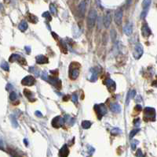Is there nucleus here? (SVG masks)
Listing matches in <instances>:
<instances>
[{"label": "nucleus", "instance_id": "f257e3e1", "mask_svg": "<svg viewBox=\"0 0 157 157\" xmlns=\"http://www.w3.org/2000/svg\"><path fill=\"white\" fill-rule=\"evenodd\" d=\"M144 120L153 122L156 120V110L152 107H145L144 110Z\"/></svg>", "mask_w": 157, "mask_h": 157}, {"label": "nucleus", "instance_id": "f03ea898", "mask_svg": "<svg viewBox=\"0 0 157 157\" xmlns=\"http://www.w3.org/2000/svg\"><path fill=\"white\" fill-rule=\"evenodd\" d=\"M97 11L95 10H90L89 12L88 17H87V26L89 29H92L95 25L96 20H97Z\"/></svg>", "mask_w": 157, "mask_h": 157}, {"label": "nucleus", "instance_id": "7ed1b4c3", "mask_svg": "<svg viewBox=\"0 0 157 157\" xmlns=\"http://www.w3.org/2000/svg\"><path fill=\"white\" fill-rule=\"evenodd\" d=\"M144 50H143V47L141 44H137L135 45L134 50V58L139 59L142 56Z\"/></svg>", "mask_w": 157, "mask_h": 157}, {"label": "nucleus", "instance_id": "20e7f679", "mask_svg": "<svg viewBox=\"0 0 157 157\" xmlns=\"http://www.w3.org/2000/svg\"><path fill=\"white\" fill-rule=\"evenodd\" d=\"M95 110L98 115V118L101 119L103 115H105L107 113V108L105 104H99L95 106Z\"/></svg>", "mask_w": 157, "mask_h": 157}, {"label": "nucleus", "instance_id": "39448f33", "mask_svg": "<svg viewBox=\"0 0 157 157\" xmlns=\"http://www.w3.org/2000/svg\"><path fill=\"white\" fill-rule=\"evenodd\" d=\"M123 10L122 9H119L115 11V16H114V20L115 22L117 25H120L122 24V21H123Z\"/></svg>", "mask_w": 157, "mask_h": 157}, {"label": "nucleus", "instance_id": "423d86ee", "mask_svg": "<svg viewBox=\"0 0 157 157\" xmlns=\"http://www.w3.org/2000/svg\"><path fill=\"white\" fill-rule=\"evenodd\" d=\"M36 83V79L32 76H26L25 77H24L22 81H21V84L23 85H27V86H31Z\"/></svg>", "mask_w": 157, "mask_h": 157}, {"label": "nucleus", "instance_id": "0eeeda50", "mask_svg": "<svg viewBox=\"0 0 157 157\" xmlns=\"http://www.w3.org/2000/svg\"><path fill=\"white\" fill-rule=\"evenodd\" d=\"M64 123V119L61 116H57L52 121V126L55 128H60Z\"/></svg>", "mask_w": 157, "mask_h": 157}, {"label": "nucleus", "instance_id": "6e6552de", "mask_svg": "<svg viewBox=\"0 0 157 157\" xmlns=\"http://www.w3.org/2000/svg\"><path fill=\"white\" fill-rule=\"evenodd\" d=\"M50 84H52L53 85H54L56 88H58L60 89L61 87V81L60 80L58 79V78L57 77H48V81Z\"/></svg>", "mask_w": 157, "mask_h": 157}, {"label": "nucleus", "instance_id": "1a4fd4ad", "mask_svg": "<svg viewBox=\"0 0 157 157\" xmlns=\"http://www.w3.org/2000/svg\"><path fill=\"white\" fill-rule=\"evenodd\" d=\"M86 6V0H83V1L78 4V13H79V15L81 16V17H83L85 14Z\"/></svg>", "mask_w": 157, "mask_h": 157}, {"label": "nucleus", "instance_id": "9d476101", "mask_svg": "<svg viewBox=\"0 0 157 157\" xmlns=\"http://www.w3.org/2000/svg\"><path fill=\"white\" fill-rule=\"evenodd\" d=\"M105 85H106L107 88H109V91H112V92L115 91V88H116L115 83L113 81L112 79H108L105 81Z\"/></svg>", "mask_w": 157, "mask_h": 157}, {"label": "nucleus", "instance_id": "9b49d317", "mask_svg": "<svg viewBox=\"0 0 157 157\" xmlns=\"http://www.w3.org/2000/svg\"><path fill=\"white\" fill-rule=\"evenodd\" d=\"M141 32H142L143 36H145V37H148L152 34V32H151L149 27L148 26L147 24H145V25H142Z\"/></svg>", "mask_w": 157, "mask_h": 157}, {"label": "nucleus", "instance_id": "f8f14e48", "mask_svg": "<svg viewBox=\"0 0 157 157\" xmlns=\"http://www.w3.org/2000/svg\"><path fill=\"white\" fill-rule=\"evenodd\" d=\"M111 23H112V14H111L110 12H108L104 19V25L105 26V28H109Z\"/></svg>", "mask_w": 157, "mask_h": 157}, {"label": "nucleus", "instance_id": "ddd939ff", "mask_svg": "<svg viewBox=\"0 0 157 157\" xmlns=\"http://www.w3.org/2000/svg\"><path fill=\"white\" fill-rule=\"evenodd\" d=\"M123 32L126 35H127V36H130V35L132 34V32H133V27H132L131 22H128V23L126 24V25L124 26V28H123Z\"/></svg>", "mask_w": 157, "mask_h": 157}, {"label": "nucleus", "instance_id": "4468645a", "mask_svg": "<svg viewBox=\"0 0 157 157\" xmlns=\"http://www.w3.org/2000/svg\"><path fill=\"white\" fill-rule=\"evenodd\" d=\"M68 154H69V150L68 148V146L66 145H64L61 148L60 151H59V156H60V157H68Z\"/></svg>", "mask_w": 157, "mask_h": 157}, {"label": "nucleus", "instance_id": "2eb2a0df", "mask_svg": "<svg viewBox=\"0 0 157 157\" xmlns=\"http://www.w3.org/2000/svg\"><path fill=\"white\" fill-rule=\"evenodd\" d=\"M79 75V70L78 68H74V69H70L69 71V76L72 79H76Z\"/></svg>", "mask_w": 157, "mask_h": 157}, {"label": "nucleus", "instance_id": "dca6fc26", "mask_svg": "<svg viewBox=\"0 0 157 157\" xmlns=\"http://www.w3.org/2000/svg\"><path fill=\"white\" fill-rule=\"evenodd\" d=\"M36 63L38 64H46L49 63L48 58L44 55H38L36 58Z\"/></svg>", "mask_w": 157, "mask_h": 157}, {"label": "nucleus", "instance_id": "f3484780", "mask_svg": "<svg viewBox=\"0 0 157 157\" xmlns=\"http://www.w3.org/2000/svg\"><path fill=\"white\" fill-rule=\"evenodd\" d=\"M111 110L115 113H120L121 111V107L117 103H113L111 104Z\"/></svg>", "mask_w": 157, "mask_h": 157}, {"label": "nucleus", "instance_id": "a211bd4d", "mask_svg": "<svg viewBox=\"0 0 157 157\" xmlns=\"http://www.w3.org/2000/svg\"><path fill=\"white\" fill-rule=\"evenodd\" d=\"M28 23H27L25 21H22L20 24H19V25H18V28H19V29H20L21 32L26 31L27 29H28Z\"/></svg>", "mask_w": 157, "mask_h": 157}, {"label": "nucleus", "instance_id": "6ab92c4d", "mask_svg": "<svg viewBox=\"0 0 157 157\" xmlns=\"http://www.w3.org/2000/svg\"><path fill=\"white\" fill-rule=\"evenodd\" d=\"M21 59V56L17 55V54H13V55H11V56L9 58V61L10 62V63H13V62H16V61H18Z\"/></svg>", "mask_w": 157, "mask_h": 157}, {"label": "nucleus", "instance_id": "aec40b11", "mask_svg": "<svg viewBox=\"0 0 157 157\" xmlns=\"http://www.w3.org/2000/svg\"><path fill=\"white\" fill-rule=\"evenodd\" d=\"M151 2H152V0H143V2H142L143 10H148V8H149V6H150Z\"/></svg>", "mask_w": 157, "mask_h": 157}, {"label": "nucleus", "instance_id": "412c9836", "mask_svg": "<svg viewBox=\"0 0 157 157\" xmlns=\"http://www.w3.org/2000/svg\"><path fill=\"white\" fill-rule=\"evenodd\" d=\"M136 96V91L135 90H131L129 92L128 95H127V99H126V104H128V103L130 101V99L134 98V96Z\"/></svg>", "mask_w": 157, "mask_h": 157}, {"label": "nucleus", "instance_id": "4be33fe9", "mask_svg": "<svg viewBox=\"0 0 157 157\" xmlns=\"http://www.w3.org/2000/svg\"><path fill=\"white\" fill-rule=\"evenodd\" d=\"M24 95L29 99V100L32 101L31 98L33 97V94H32V93L30 90H28V89H24Z\"/></svg>", "mask_w": 157, "mask_h": 157}, {"label": "nucleus", "instance_id": "5701e85b", "mask_svg": "<svg viewBox=\"0 0 157 157\" xmlns=\"http://www.w3.org/2000/svg\"><path fill=\"white\" fill-rule=\"evenodd\" d=\"M61 50L63 53L66 54L68 52V47L67 44H65V42L64 40H61Z\"/></svg>", "mask_w": 157, "mask_h": 157}, {"label": "nucleus", "instance_id": "b1692460", "mask_svg": "<svg viewBox=\"0 0 157 157\" xmlns=\"http://www.w3.org/2000/svg\"><path fill=\"white\" fill-rule=\"evenodd\" d=\"M10 120H11V123H12V126L14 127V128H17L18 126V124H17V118L13 115H10Z\"/></svg>", "mask_w": 157, "mask_h": 157}, {"label": "nucleus", "instance_id": "393cba45", "mask_svg": "<svg viewBox=\"0 0 157 157\" xmlns=\"http://www.w3.org/2000/svg\"><path fill=\"white\" fill-rule=\"evenodd\" d=\"M91 125H92V123L90 121H83L82 122V127L83 129H86L90 128Z\"/></svg>", "mask_w": 157, "mask_h": 157}, {"label": "nucleus", "instance_id": "a878e982", "mask_svg": "<svg viewBox=\"0 0 157 157\" xmlns=\"http://www.w3.org/2000/svg\"><path fill=\"white\" fill-rule=\"evenodd\" d=\"M91 73H92V74L90 76V81H95L97 79V71L93 70V71H92Z\"/></svg>", "mask_w": 157, "mask_h": 157}, {"label": "nucleus", "instance_id": "bb28decb", "mask_svg": "<svg viewBox=\"0 0 157 157\" xmlns=\"http://www.w3.org/2000/svg\"><path fill=\"white\" fill-rule=\"evenodd\" d=\"M1 68L2 70H4L5 71H9L10 70V66L6 62H2L1 63Z\"/></svg>", "mask_w": 157, "mask_h": 157}, {"label": "nucleus", "instance_id": "cd10ccee", "mask_svg": "<svg viewBox=\"0 0 157 157\" xmlns=\"http://www.w3.org/2000/svg\"><path fill=\"white\" fill-rule=\"evenodd\" d=\"M28 18H29V21H30L31 22H32V23H36L38 21V18L33 14H29Z\"/></svg>", "mask_w": 157, "mask_h": 157}, {"label": "nucleus", "instance_id": "c85d7f7f", "mask_svg": "<svg viewBox=\"0 0 157 157\" xmlns=\"http://www.w3.org/2000/svg\"><path fill=\"white\" fill-rule=\"evenodd\" d=\"M29 71L31 72V73H34L35 75L36 76V77H38V76L39 75V70L36 69V67H30L29 68Z\"/></svg>", "mask_w": 157, "mask_h": 157}, {"label": "nucleus", "instance_id": "c756f323", "mask_svg": "<svg viewBox=\"0 0 157 157\" xmlns=\"http://www.w3.org/2000/svg\"><path fill=\"white\" fill-rule=\"evenodd\" d=\"M139 130H140L139 129H134L133 130H131V132L130 133V138H133L135 135L139 132Z\"/></svg>", "mask_w": 157, "mask_h": 157}, {"label": "nucleus", "instance_id": "7c9ffc66", "mask_svg": "<svg viewBox=\"0 0 157 157\" xmlns=\"http://www.w3.org/2000/svg\"><path fill=\"white\" fill-rule=\"evenodd\" d=\"M121 133V130L119 128H113L112 129V130H111V134L112 135H117L119 134H120Z\"/></svg>", "mask_w": 157, "mask_h": 157}, {"label": "nucleus", "instance_id": "2f4dec72", "mask_svg": "<svg viewBox=\"0 0 157 157\" xmlns=\"http://www.w3.org/2000/svg\"><path fill=\"white\" fill-rule=\"evenodd\" d=\"M42 16L43 17H46V18H47V20H49V21H51V19H52V17H51V16H50V13H49V12L43 13L42 14Z\"/></svg>", "mask_w": 157, "mask_h": 157}, {"label": "nucleus", "instance_id": "473e14b6", "mask_svg": "<svg viewBox=\"0 0 157 157\" xmlns=\"http://www.w3.org/2000/svg\"><path fill=\"white\" fill-rule=\"evenodd\" d=\"M10 99L11 101H14L16 99H17V94H16V93H14V92H12L11 93H10Z\"/></svg>", "mask_w": 157, "mask_h": 157}, {"label": "nucleus", "instance_id": "72a5a7b5", "mask_svg": "<svg viewBox=\"0 0 157 157\" xmlns=\"http://www.w3.org/2000/svg\"><path fill=\"white\" fill-rule=\"evenodd\" d=\"M50 11L52 13H53V14H56L57 13V10H56V7L53 4H50Z\"/></svg>", "mask_w": 157, "mask_h": 157}, {"label": "nucleus", "instance_id": "f704fd0d", "mask_svg": "<svg viewBox=\"0 0 157 157\" xmlns=\"http://www.w3.org/2000/svg\"><path fill=\"white\" fill-rule=\"evenodd\" d=\"M42 79L44 80V81H48V74H47V72L46 71H42Z\"/></svg>", "mask_w": 157, "mask_h": 157}, {"label": "nucleus", "instance_id": "c9c22d12", "mask_svg": "<svg viewBox=\"0 0 157 157\" xmlns=\"http://www.w3.org/2000/svg\"><path fill=\"white\" fill-rule=\"evenodd\" d=\"M137 144H138V141H137V140H134L133 141L131 142V148H132V149L134 150L135 148H136V146H137Z\"/></svg>", "mask_w": 157, "mask_h": 157}, {"label": "nucleus", "instance_id": "e433bc0d", "mask_svg": "<svg viewBox=\"0 0 157 157\" xmlns=\"http://www.w3.org/2000/svg\"><path fill=\"white\" fill-rule=\"evenodd\" d=\"M136 156L137 157H144V155H143L142 151L141 149H138L137 151V153H136Z\"/></svg>", "mask_w": 157, "mask_h": 157}, {"label": "nucleus", "instance_id": "4c0bfd02", "mask_svg": "<svg viewBox=\"0 0 157 157\" xmlns=\"http://www.w3.org/2000/svg\"><path fill=\"white\" fill-rule=\"evenodd\" d=\"M147 13H148V10H143V11H142V13H141V17L142 19L145 18V17H146V15H147Z\"/></svg>", "mask_w": 157, "mask_h": 157}, {"label": "nucleus", "instance_id": "58836bf2", "mask_svg": "<svg viewBox=\"0 0 157 157\" xmlns=\"http://www.w3.org/2000/svg\"><path fill=\"white\" fill-rule=\"evenodd\" d=\"M134 123V126H136V127H138L139 125H140V123H141V122H140V119H139V118H137V119H135Z\"/></svg>", "mask_w": 157, "mask_h": 157}, {"label": "nucleus", "instance_id": "ea45409f", "mask_svg": "<svg viewBox=\"0 0 157 157\" xmlns=\"http://www.w3.org/2000/svg\"><path fill=\"white\" fill-rule=\"evenodd\" d=\"M72 101L74 102V103H77V101H78V96H76V95H73L72 96Z\"/></svg>", "mask_w": 157, "mask_h": 157}, {"label": "nucleus", "instance_id": "a19ab883", "mask_svg": "<svg viewBox=\"0 0 157 157\" xmlns=\"http://www.w3.org/2000/svg\"><path fill=\"white\" fill-rule=\"evenodd\" d=\"M36 115L37 116V117H39V118H42V114L40 111H39V110H36Z\"/></svg>", "mask_w": 157, "mask_h": 157}, {"label": "nucleus", "instance_id": "79ce46f5", "mask_svg": "<svg viewBox=\"0 0 157 157\" xmlns=\"http://www.w3.org/2000/svg\"><path fill=\"white\" fill-rule=\"evenodd\" d=\"M135 109H136L137 110H138V111H141V109H142V107H141V105L137 104V106L135 107Z\"/></svg>", "mask_w": 157, "mask_h": 157}, {"label": "nucleus", "instance_id": "37998d69", "mask_svg": "<svg viewBox=\"0 0 157 157\" xmlns=\"http://www.w3.org/2000/svg\"><path fill=\"white\" fill-rule=\"evenodd\" d=\"M13 88V86H12V85L11 84H8V85H6V90H10V89H12Z\"/></svg>", "mask_w": 157, "mask_h": 157}, {"label": "nucleus", "instance_id": "c03bdc74", "mask_svg": "<svg viewBox=\"0 0 157 157\" xmlns=\"http://www.w3.org/2000/svg\"><path fill=\"white\" fill-rule=\"evenodd\" d=\"M25 49H26V51H27V52L28 53H30V51H31V48L29 47H25Z\"/></svg>", "mask_w": 157, "mask_h": 157}, {"label": "nucleus", "instance_id": "a18cd8bd", "mask_svg": "<svg viewBox=\"0 0 157 157\" xmlns=\"http://www.w3.org/2000/svg\"><path fill=\"white\" fill-rule=\"evenodd\" d=\"M52 35H53V36L54 37V38H56V39H58V35L57 34H55V32H52Z\"/></svg>", "mask_w": 157, "mask_h": 157}, {"label": "nucleus", "instance_id": "49530a36", "mask_svg": "<svg viewBox=\"0 0 157 157\" xmlns=\"http://www.w3.org/2000/svg\"><path fill=\"white\" fill-rule=\"evenodd\" d=\"M24 143H25V145H28V141H27V140H26V139H24Z\"/></svg>", "mask_w": 157, "mask_h": 157}]
</instances>
